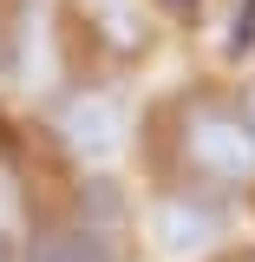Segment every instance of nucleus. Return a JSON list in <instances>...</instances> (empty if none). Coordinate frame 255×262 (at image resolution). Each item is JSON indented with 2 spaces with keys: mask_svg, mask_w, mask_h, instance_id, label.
<instances>
[{
  "mask_svg": "<svg viewBox=\"0 0 255 262\" xmlns=\"http://www.w3.org/2000/svg\"><path fill=\"white\" fill-rule=\"evenodd\" d=\"M79 13H85V27H92L105 46H118V53H131V46L144 39V13H137V0H79Z\"/></svg>",
  "mask_w": 255,
  "mask_h": 262,
  "instance_id": "obj_5",
  "label": "nucleus"
},
{
  "mask_svg": "<svg viewBox=\"0 0 255 262\" xmlns=\"http://www.w3.org/2000/svg\"><path fill=\"white\" fill-rule=\"evenodd\" d=\"M170 7H177V13H183V7H196V0H170Z\"/></svg>",
  "mask_w": 255,
  "mask_h": 262,
  "instance_id": "obj_8",
  "label": "nucleus"
},
{
  "mask_svg": "<svg viewBox=\"0 0 255 262\" xmlns=\"http://www.w3.org/2000/svg\"><path fill=\"white\" fill-rule=\"evenodd\" d=\"M177 170H183V184L210 196L255 190V125L242 98L196 92L177 105Z\"/></svg>",
  "mask_w": 255,
  "mask_h": 262,
  "instance_id": "obj_1",
  "label": "nucleus"
},
{
  "mask_svg": "<svg viewBox=\"0 0 255 262\" xmlns=\"http://www.w3.org/2000/svg\"><path fill=\"white\" fill-rule=\"evenodd\" d=\"M20 262H118V249L98 223H39Z\"/></svg>",
  "mask_w": 255,
  "mask_h": 262,
  "instance_id": "obj_4",
  "label": "nucleus"
},
{
  "mask_svg": "<svg viewBox=\"0 0 255 262\" xmlns=\"http://www.w3.org/2000/svg\"><path fill=\"white\" fill-rule=\"evenodd\" d=\"M242 112H249V125H255V79L242 85Z\"/></svg>",
  "mask_w": 255,
  "mask_h": 262,
  "instance_id": "obj_7",
  "label": "nucleus"
},
{
  "mask_svg": "<svg viewBox=\"0 0 255 262\" xmlns=\"http://www.w3.org/2000/svg\"><path fill=\"white\" fill-rule=\"evenodd\" d=\"M53 138L79 170H111L131 151V105L111 85H79L53 105Z\"/></svg>",
  "mask_w": 255,
  "mask_h": 262,
  "instance_id": "obj_2",
  "label": "nucleus"
},
{
  "mask_svg": "<svg viewBox=\"0 0 255 262\" xmlns=\"http://www.w3.org/2000/svg\"><path fill=\"white\" fill-rule=\"evenodd\" d=\"M223 229H229V203L210 196V190H196V184H177V190L151 196V243H157V256H170V262L210 256V249L223 243Z\"/></svg>",
  "mask_w": 255,
  "mask_h": 262,
  "instance_id": "obj_3",
  "label": "nucleus"
},
{
  "mask_svg": "<svg viewBox=\"0 0 255 262\" xmlns=\"http://www.w3.org/2000/svg\"><path fill=\"white\" fill-rule=\"evenodd\" d=\"M255 46V0H236V33H229V59H242Z\"/></svg>",
  "mask_w": 255,
  "mask_h": 262,
  "instance_id": "obj_6",
  "label": "nucleus"
}]
</instances>
